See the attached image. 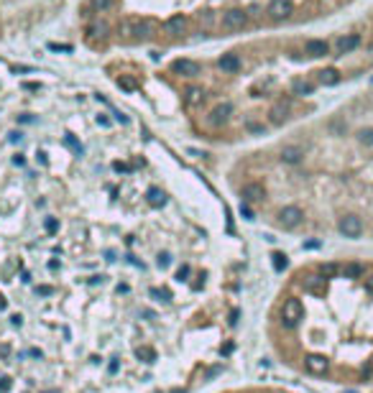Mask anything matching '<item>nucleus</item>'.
Segmentation results:
<instances>
[{
	"label": "nucleus",
	"mask_w": 373,
	"mask_h": 393,
	"mask_svg": "<svg viewBox=\"0 0 373 393\" xmlns=\"http://www.w3.org/2000/svg\"><path fill=\"white\" fill-rule=\"evenodd\" d=\"M302 314H304V307H302V301L299 299H287L284 301V307H281V327L284 330H294V327L299 324V319H302Z\"/></svg>",
	"instance_id": "obj_1"
},
{
	"label": "nucleus",
	"mask_w": 373,
	"mask_h": 393,
	"mask_svg": "<svg viewBox=\"0 0 373 393\" xmlns=\"http://www.w3.org/2000/svg\"><path fill=\"white\" fill-rule=\"evenodd\" d=\"M120 33L125 38H146V36H151V23L141 18H125L120 23Z\"/></svg>",
	"instance_id": "obj_2"
},
{
	"label": "nucleus",
	"mask_w": 373,
	"mask_h": 393,
	"mask_svg": "<svg viewBox=\"0 0 373 393\" xmlns=\"http://www.w3.org/2000/svg\"><path fill=\"white\" fill-rule=\"evenodd\" d=\"M248 23V13L246 10H240V8H233V10H228V13H223V20H220V26H223V31H228V33H233V31H240Z\"/></svg>",
	"instance_id": "obj_3"
},
{
	"label": "nucleus",
	"mask_w": 373,
	"mask_h": 393,
	"mask_svg": "<svg viewBox=\"0 0 373 393\" xmlns=\"http://www.w3.org/2000/svg\"><path fill=\"white\" fill-rule=\"evenodd\" d=\"M302 220H304V212H302L299 207H294V204L284 207V209L279 212V225H281L284 230H294V227H299Z\"/></svg>",
	"instance_id": "obj_4"
},
{
	"label": "nucleus",
	"mask_w": 373,
	"mask_h": 393,
	"mask_svg": "<svg viewBox=\"0 0 373 393\" xmlns=\"http://www.w3.org/2000/svg\"><path fill=\"white\" fill-rule=\"evenodd\" d=\"M338 230H340V235H345V237H361L363 222H361V217H356V214H345V217H340Z\"/></svg>",
	"instance_id": "obj_5"
},
{
	"label": "nucleus",
	"mask_w": 373,
	"mask_h": 393,
	"mask_svg": "<svg viewBox=\"0 0 373 393\" xmlns=\"http://www.w3.org/2000/svg\"><path fill=\"white\" fill-rule=\"evenodd\" d=\"M266 13H269V18L271 20H287V18H292V13H294V5H292V0H271V5L266 8Z\"/></svg>",
	"instance_id": "obj_6"
},
{
	"label": "nucleus",
	"mask_w": 373,
	"mask_h": 393,
	"mask_svg": "<svg viewBox=\"0 0 373 393\" xmlns=\"http://www.w3.org/2000/svg\"><path fill=\"white\" fill-rule=\"evenodd\" d=\"M240 196H243V202H248V204L263 202L266 199V187L261 182H248V184H243V189H240Z\"/></svg>",
	"instance_id": "obj_7"
},
{
	"label": "nucleus",
	"mask_w": 373,
	"mask_h": 393,
	"mask_svg": "<svg viewBox=\"0 0 373 393\" xmlns=\"http://www.w3.org/2000/svg\"><path fill=\"white\" fill-rule=\"evenodd\" d=\"M289 113H292V100H279L269 110V120L274 125H284V123H287V118H289Z\"/></svg>",
	"instance_id": "obj_8"
},
{
	"label": "nucleus",
	"mask_w": 373,
	"mask_h": 393,
	"mask_svg": "<svg viewBox=\"0 0 373 393\" xmlns=\"http://www.w3.org/2000/svg\"><path fill=\"white\" fill-rule=\"evenodd\" d=\"M174 72L192 79V77H197V74L202 72V67H200L194 59H177V61H174Z\"/></svg>",
	"instance_id": "obj_9"
},
{
	"label": "nucleus",
	"mask_w": 373,
	"mask_h": 393,
	"mask_svg": "<svg viewBox=\"0 0 373 393\" xmlns=\"http://www.w3.org/2000/svg\"><path fill=\"white\" fill-rule=\"evenodd\" d=\"M304 365H307V370H310L312 376H325L327 370H330V360H327L325 355H310L304 360Z\"/></svg>",
	"instance_id": "obj_10"
},
{
	"label": "nucleus",
	"mask_w": 373,
	"mask_h": 393,
	"mask_svg": "<svg viewBox=\"0 0 373 393\" xmlns=\"http://www.w3.org/2000/svg\"><path fill=\"white\" fill-rule=\"evenodd\" d=\"M361 46V36L358 33H348V36H340L335 41V51L338 54H350V51H356Z\"/></svg>",
	"instance_id": "obj_11"
},
{
	"label": "nucleus",
	"mask_w": 373,
	"mask_h": 393,
	"mask_svg": "<svg viewBox=\"0 0 373 393\" xmlns=\"http://www.w3.org/2000/svg\"><path fill=\"white\" fill-rule=\"evenodd\" d=\"M164 31L169 33V36H182L184 31H187V18L182 15V13H177V15H171L166 23H164Z\"/></svg>",
	"instance_id": "obj_12"
},
{
	"label": "nucleus",
	"mask_w": 373,
	"mask_h": 393,
	"mask_svg": "<svg viewBox=\"0 0 373 393\" xmlns=\"http://www.w3.org/2000/svg\"><path fill=\"white\" fill-rule=\"evenodd\" d=\"M304 51L310 54V56H315V59H320V56H327V54H330V43L322 41V38H312V41H307Z\"/></svg>",
	"instance_id": "obj_13"
},
{
	"label": "nucleus",
	"mask_w": 373,
	"mask_h": 393,
	"mask_svg": "<svg viewBox=\"0 0 373 393\" xmlns=\"http://www.w3.org/2000/svg\"><path fill=\"white\" fill-rule=\"evenodd\" d=\"M284 164H299L302 159H304V148H299V146H284L281 148V156H279Z\"/></svg>",
	"instance_id": "obj_14"
},
{
	"label": "nucleus",
	"mask_w": 373,
	"mask_h": 393,
	"mask_svg": "<svg viewBox=\"0 0 373 393\" xmlns=\"http://www.w3.org/2000/svg\"><path fill=\"white\" fill-rule=\"evenodd\" d=\"M230 113H233V105H230V102H223V105H217L215 110L210 113V123H212V125H223V123H228Z\"/></svg>",
	"instance_id": "obj_15"
},
{
	"label": "nucleus",
	"mask_w": 373,
	"mask_h": 393,
	"mask_svg": "<svg viewBox=\"0 0 373 393\" xmlns=\"http://www.w3.org/2000/svg\"><path fill=\"white\" fill-rule=\"evenodd\" d=\"M217 67H220L223 72H228V74H235L240 69V56L238 54H223L220 61H217Z\"/></svg>",
	"instance_id": "obj_16"
},
{
	"label": "nucleus",
	"mask_w": 373,
	"mask_h": 393,
	"mask_svg": "<svg viewBox=\"0 0 373 393\" xmlns=\"http://www.w3.org/2000/svg\"><path fill=\"white\" fill-rule=\"evenodd\" d=\"M146 199H148L151 207H164V204H166V194H164L159 187H151V189L146 192Z\"/></svg>",
	"instance_id": "obj_17"
},
{
	"label": "nucleus",
	"mask_w": 373,
	"mask_h": 393,
	"mask_svg": "<svg viewBox=\"0 0 373 393\" xmlns=\"http://www.w3.org/2000/svg\"><path fill=\"white\" fill-rule=\"evenodd\" d=\"M292 92L299 95V97H307V95L315 92V84L307 82V79H294V82H292Z\"/></svg>",
	"instance_id": "obj_18"
},
{
	"label": "nucleus",
	"mask_w": 373,
	"mask_h": 393,
	"mask_svg": "<svg viewBox=\"0 0 373 393\" xmlns=\"http://www.w3.org/2000/svg\"><path fill=\"white\" fill-rule=\"evenodd\" d=\"M325 281L327 278H322V276H307L304 278V289L312 291V294H322L325 291Z\"/></svg>",
	"instance_id": "obj_19"
},
{
	"label": "nucleus",
	"mask_w": 373,
	"mask_h": 393,
	"mask_svg": "<svg viewBox=\"0 0 373 393\" xmlns=\"http://www.w3.org/2000/svg\"><path fill=\"white\" fill-rule=\"evenodd\" d=\"M317 79H320V84H325V87H333V84H338L340 82V72L338 69H322L320 74H317Z\"/></svg>",
	"instance_id": "obj_20"
},
{
	"label": "nucleus",
	"mask_w": 373,
	"mask_h": 393,
	"mask_svg": "<svg viewBox=\"0 0 373 393\" xmlns=\"http://www.w3.org/2000/svg\"><path fill=\"white\" fill-rule=\"evenodd\" d=\"M202 100H205V92L200 90V87H189V90L184 92V102H187L189 107H197V105H202Z\"/></svg>",
	"instance_id": "obj_21"
},
{
	"label": "nucleus",
	"mask_w": 373,
	"mask_h": 393,
	"mask_svg": "<svg viewBox=\"0 0 373 393\" xmlns=\"http://www.w3.org/2000/svg\"><path fill=\"white\" fill-rule=\"evenodd\" d=\"M340 273L345 276V278H358V276H363V266L361 263H345V266H340Z\"/></svg>",
	"instance_id": "obj_22"
},
{
	"label": "nucleus",
	"mask_w": 373,
	"mask_h": 393,
	"mask_svg": "<svg viewBox=\"0 0 373 393\" xmlns=\"http://www.w3.org/2000/svg\"><path fill=\"white\" fill-rule=\"evenodd\" d=\"M271 263H274L276 273H284V271H287V266H289V260H287V255H284V253L276 250V253H271Z\"/></svg>",
	"instance_id": "obj_23"
},
{
	"label": "nucleus",
	"mask_w": 373,
	"mask_h": 393,
	"mask_svg": "<svg viewBox=\"0 0 373 393\" xmlns=\"http://www.w3.org/2000/svg\"><path fill=\"white\" fill-rule=\"evenodd\" d=\"M136 358L143 360V363H153V360H156V350H153V347H138Z\"/></svg>",
	"instance_id": "obj_24"
},
{
	"label": "nucleus",
	"mask_w": 373,
	"mask_h": 393,
	"mask_svg": "<svg viewBox=\"0 0 373 393\" xmlns=\"http://www.w3.org/2000/svg\"><path fill=\"white\" fill-rule=\"evenodd\" d=\"M340 273V266H335V263H322L320 266V276L322 278H335Z\"/></svg>",
	"instance_id": "obj_25"
},
{
	"label": "nucleus",
	"mask_w": 373,
	"mask_h": 393,
	"mask_svg": "<svg viewBox=\"0 0 373 393\" xmlns=\"http://www.w3.org/2000/svg\"><path fill=\"white\" fill-rule=\"evenodd\" d=\"M358 141H361L363 146H373V128H363V130H358Z\"/></svg>",
	"instance_id": "obj_26"
},
{
	"label": "nucleus",
	"mask_w": 373,
	"mask_h": 393,
	"mask_svg": "<svg viewBox=\"0 0 373 393\" xmlns=\"http://www.w3.org/2000/svg\"><path fill=\"white\" fill-rule=\"evenodd\" d=\"M151 296H156L159 301H166V304L171 301V291L169 289H161V291L159 289H151Z\"/></svg>",
	"instance_id": "obj_27"
},
{
	"label": "nucleus",
	"mask_w": 373,
	"mask_h": 393,
	"mask_svg": "<svg viewBox=\"0 0 373 393\" xmlns=\"http://www.w3.org/2000/svg\"><path fill=\"white\" fill-rule=\"evenodd\" d=\"M118 87H123L125 92H133V90H136V82L130 79V77H120V79H118Z\"/></svg>",
	"instance_id": "obj_28"
},
{
	"label": "nucleus",
	"mask_w": 373,
	"mask_h": 393,
	"mask_svg": "<svg viewBox=\"0 0 373 393\" xmlns=\"http://www.w3.org/2000/svg\"><path fill=\"white\" fill-rule=\"evenodd\" d=\"M240 217H243V220H256V214L248 207V202H240Z\"/></svg>",
	"instance_id": "obj_29"
},
{
	"label": "nucleus",
	"mask_w": 373,
	"mask_h": 393,
	"mask_svg": "<svg viewBox=\"0 0 373 393\" xmlns=\"http://www.w3.org/2000/svg\"><path fill=\"white\" fill-rule=\"evenodd\" d=\"M212 23H215V13H202V15H200V26L210 28Z\"/></svg>",
	"instance_id": "obj_30"
},
{
	"label": "nucleus",
	"mask_w": 373,
	"mask_h": 393,
	"mask_svg": "<svg viewBox=\"0 0 373 393\" xmlns=\"http://www.w3.org/2000/svg\"><path fill=\"white\" fill-rule=\"evenodd\" d=\"M64 143H67L69 148H74V154H77V156L82 154V146H79V143H77V141H74V138H72L69 133H67V136H64Z\"/></svg>",
	"instance_id": "obj_31"
},
{
	"label": "nucleus",
	"mask_w": 373,
	"mask_h": 393,
	"mask_svg": "<svg viewBox=\"0 0 373 393\" xmlns=\"http://www.w3.org/2000/svg\"><path fill=\"white\" fill-rule=\"evenodd\" d=\"M156 263H159V268H169V266H171V255H169V253H159Z\"/></svg>",
	"instance_id": "obj_32"
},
{
	"label": "nucleus",
	"mask_w": 373,
	"mask_h": 393,
	"mask_svg": "<svg viewBox=\"0 0 373 393\" xmlns=\"http://www.w3.org/2000/svg\"><path fill=\"white\" fill-rule=\"evenodd\" d=\"M43 227H46V232H49V235H54V232L59 230V222L54 220V217H46V222H43Z\"/></svg>",
	"instance_id": "obj_33"
},
{
	"label": "nucleus",
	"mask_w": 373,
	"mask_h": 393,
	"mask_svg": "<svg viewBox=\"0 0 373 393\" xmlns=\"http://www.w3.org/2000/svg\"><path fill=\"white\" fill-rule=\"evenodd\" d=\"M189 273H192V268H189V266L184 263V266H182V268L177 271V281H179V283H182V281H187V278H189Z\"/></svg>",
	"instance_id": "obj_34"
},
{
	"label": "nucleus",
	"mask_w": 373,
	"mask_h": 393,
	"mask_svg": "<svg viewBox=\"0 0 373 393\" xmlns=\"http://www.w3.org/2000/svg\"><path fill=\"white\" fill-rule=\"evenodd\" d=\"M92 5L97 10H107V8H113V0H92Z\"/></svg>",
	"instance_id": "obj_35"
},
{
	"label": "nucleus",
	"mask_w": 373,
	"mask_h": 393,
	"mask_svg": "<svg viewBox=\"0 0 373 393\" xmlns=\"http://www.w3.org/2000/svg\"><path fill=\"white\" fill-rule=\"evenodd\" d=\"M49 49L51 51H72L69 43H49Z\"/></svg>",
	"instance_id": "obj_36"
},
{
	"label": "nucleus",
	"mask_w": 373,
	"mask_h": 393,
	"mask_svg": "<svg viewBox=\"0 0 373 393\" xmlns=\"http://www.w3.org/2000/svg\"><path fill=\"white\" fill-rule=\"evenodd\" d=\"M118 370H120V363H118V360L113 358L110 363H107V373H110V376H115V373H118Z\"/></svg>",
	"instance_id": "obj_37"
},
{
	"label": "nucleus",
	"mask_w": 373,
	"mask_h": 393,
	"mask_svg": "<svg viewBox=\"0 0 373 393\" xmlns=\"http://www.w3.org/2000/svg\"><path fill=\"white\" fill-rule=\"evenodd\" d=\"M10 391V378H0V393H8Z\"/></svg>",
	"instance_id": "obj_38"
},
{
	"label": "nucleus",
	"mask_w": 373,
	"mask_h": 393,
	"mask_svg": "<svg viewBox=\"0 0 373 393\" xmlns=\"http://www.w3.org/2000/svg\"><path fill=\"white\" fill-rule=\"evenodd\" d=\"M36 294H41V296H51V294H54V289H51V286H38V289H36Z\"/></svg>",
	"instance_id": "obj_39"
},
{
	"label": "nucleus",
	"mask_w": 373,
	"mask_h": 393,
	"mask_svg": "<svg viewBox=\"0 0 373 393\" xmlns=\"http://www.w3.org/2000/svg\"><path fill=\"white\" fill-rule=\"evenodd\" d=\"M113 169H115L118 174H123V171H128L130 166H128V164H120V161H115V164H113Z\"/></svg>",
	"instance_id": "obj_40"
},
{
	"label": "nucleus",
	"mask_w": 373,
	"mask_h": 393,
	"mask_svg": "<svg viewBox=\"0 0 373 393\" xmlns=\"http://www.w3.org/2000/svg\"><path fill=\"white\" fill-rule=\"evenodd\" d=\"M10 324H13V327H20V324H23V317H20V314H13V317H10Z\"/></svg>",
	"instance_id": "obj_41"
},
{
	"label": "nucleus",
	"mask_w": 373,
	"mask_h": 393,
	"mask_svg": "<svg viewBox=\"0 0 373 393\" xmlns=\"http://www.w3.org/2000/svg\"><path fill=\"white\" fill-rule=\"evenodd\" d=\"M23 87H26V90H31V92H36V90H41V84H38V82H26Z\"/></svg>",
	"instance_id": "obj_42"
},
{
	"label": "nucleus",
	"mask_w": 373,
	"mask_h": 393,
	"mask_svg": "<svg viewBox=\"0 0 373 393\" xmlns=\"http://www.w3.org/2000/svg\"><path fill=\"white\" fill-rule=\"evenodd\" d=\"M97 125H102V128H107V125H110V120H107L105 115H97Z\"/></svg>",
	"instance_id": "obj_43"
},
{
	"label": "nucleus",
	"mask_w": 373,
	"mask_h": 393,
	"mask_svg": "<svg viewBox=\"0 0 373 393\" xmlns=\"http://www.w3.org/2000/svg\"><path fill=\"white\" fill-rule=\"evenodd\" d=\"M304 248L307 250H315V248H320V243H317V240H310V243H304Z\"/></svg>",
	"instance_id": "obj_44"
},
{
	"label": "nucleus",
	"mask_w": 373,
	"mask_h": 393,
	"mask_svg": "<svg viewBox=\"0 0 373 393\" xmlns=\"http://www.w3.org/2000/svg\"><path fill=\"white\" fill-rule=\"evenodd\" d=\"M238 317H240V312L233 309V312H230V324H238Z\"/></svg>",
	"instance_id": "obj_45"
},
{
	"label": "nucleus",
	"mask_w": 373,
	"mask_h": 393,
	"mask_svg": "<svg viewBox=\"0 0 373 393\" xmlns=\"http://www.w3.org/2000/svg\"><path fill=\"white\" fill-rule=\"evenodd\" d=\"M102 281H105V276H92V278H90L92 286H97V283H102Z\"/></svg>",
	"instance_id": "obj_46"
},
{
	"label": "nucleus",
	"mask_w": 373,
	"mask_h": 393,
	"mask_svg": "<svg viewBox=\"0 0 373 393\" xmlns=\"http://www.w3.org/2000/svg\"><path fill=\"white\" fill-rule=\"evenodd\" d=\"M115 120H118L120 125H128V118H125V115H120V113H115Z\"/></svg>",
	"instance_id": "obj_47"
},
{
	"label": "nucleus",
	"mask_w": 373,
	"mask_h": 393,
	"mask_svg": "<svg viewBox=\"0 0 373 393\" xmlns=\"http://www.w3.org/2000/svg\"><path fill=\"white\" fill-rule=\"evenodd\" d=\"M13 164H15V166H23L26 159H23V156H13Z\"/></svg>",
	"instance_id": "obj_48"
},
{
	"label": "nucleus",
	"mask_w": 373,
	"mask_h": 393,
	"mask_svg": "<svg viewBox=\"0 0 373 393\" xmlns=\"http://www.w3.org/2000/svg\"><path fill=\"white\" fill-rule=\"evenodd\" d=\"M59 268V260H49V271H56Z\"/></svg>",
	"instance_id": "obj_49"
},
{
	"label": "nucleus",
	"mask_w": 373,
	"mask_h": 393,
	"mask_svg": "<svg viewBox=\"0 0 373 393\" xmlns=\"http://www.w3.org/2000/svg\"><path fill=\"white\" fill-rule=\"evenodd\" d=\"M118 294H128V283H120V286H118Z\"/></svg>",
	"instance_id": "obj_50"
},
{
	"label": "nucleus",
	"mask_w": 373,
	"mask_h": 393,
	"mask_svg": "<svg viewBox=\"0 0 373 393\" xmlns=\"http://www.w3.org/2000/svg\"><path fill=\"white\" fill-rule=\"evenodd\" d=\"M366 286H368V291H373V276H368V278H366Z\"/></svg>",
	"instance_id": "obj_51"
},
{
	"label": "nucleus",
	"mask_w": 373,
	"mask_h": 393,
	"mask_svg": "<svg viewBox=\"0 0 373 393\" xmlns=\"http://www.w3.org/2000/svg\"><path fill=\"white\" fill-rule=\"evenodd\" d=\"M20 141V133H10V143H18Z\"/></svg>",
	"instance_id": "obj_52"
},
{
	"label": "nucleus",
	"mask_w": 373,
	"mask_h": 393,
	"mask_svg": "<svg viewBox=\"0 0 373 393\" xmlns=\"http://www.w3.org/2000/svg\"><path fill=\"white\" fill-rule=\"evenodd\" d=\"M43 393H59V391H54V388H51V391H43Z\"/></svg>",
	"instance_id": "obj_53"
},
{
	"label": "nucleus",
	"mask_w": 373,
	"mask_h": 393,
	"mask_svg": "<svg viewBox=\"0 0 373 393\" xmlns=\"http://www.w3.org/2000/svg\"><path fill=\"white\" fill-rule=\"evenodd\" d=\"M345 393H356V391H345Z\"/></svg>",
	"instance_id": "obj_54"
}]
</instances>
